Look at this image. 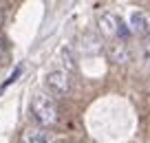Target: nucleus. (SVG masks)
Returning <instances> with one entry per match:
<instances>
[{
  "mask_svg": "<svg viewBox=\"0 0 150 143\" xmlns=\"http://www.w3.org/2000/svg\"><path fill=\"white\" fill-rule=\"evenodd\" d=\"M31 115L33 119L40 125H55L60 119V110H57V104L53 97L44 95V92H38L31 99Z\"/></svg>",
  "mask_w": 150,
  "mask_h": 143,
  "instance_id": "1",
  "label": "nucleus"
},
{
  "mask_svg": "<svg viewBox=\"0 0 150 143\" xmlns=\"http://www.w3.org/2000/svg\"><path fill=\"white\" fill-rule=\"evenodd\" d=\"M108 55H110V60L115 62V64H126V62H130V53H128V46L124 44V42H112V44H108Z\"/></svg>",
  "mask_w": 150,
  "mask_h": 143,
  "instance_id": "6",
  "label": "nucleus"
},
{
  "mask_svg": "<svg viewBox=\"0 0 150 143\" xmlns=\"http://www.w3.org/2000/svg\"><path fill=\"white\" fill-rule=\"evenodd\" d=\"M55 143H69V141H55Z\"/></svg>",
  "mask_w": 150,
  "mask_h": 143,
  "instance_id": "10",
  "label": "nucleus"
},
{
  "mask_svg": "<svg viewBox=\"0 0 150 143\" xmlns=\"http://www.w3.org/2000/svg\"><path fill=\"white\" fill-rule=\"evenodd\" d=\"M97 27L102 31V35L106 37H126V29H124V22L117 13H112V11H104L102 15L97 18Z\"/></svg>",
  "mask_w": 150,
  "mask_h": 143,
  "instance_id": "2",
  "label": "nucleus"
},
{
  "mask_svg": "<svg viewBox=\"0 0 150 143\" xmlns=\"http://www.w3.org/2000/svg\"><path fill=\"white\" fill-rule=\"evenodd\" d=\"M44 84H47V88L53 92V95H66V92L71 90V77L69 73H64V70H51V73L47 75V79H44Z\"/></svg>",
  "mask_w": 150,
  "mask_h": 143,
  "instance_id": "4",
  "label": "nucleus"
},
{
  "mask_svg": "<svg viewBox=\"0 0 150 143\" xmlns=\"http://www.w3.org/2000/svg\"><path fill=\"white\" fill-rule=\"evenodd\" d=\"M7 62V51H5V46L0 44V64H5Z\"/></svg>",
  "mask_w": 150,
  "mask_h": 143,
  "instance_id": "9",
  "label": "nucleus"
},
{
  "mask_svg": "<svg viewBox=\"0 0 150 143\" xmlns=\"http://www.w3.org/2000/svg\"><path fill=\"white\" fill-rule=\"evenodd\" d=\"M82 51H84V53H99V51H102V42H99V37L93 35V33H86V35L82 37Z\"/></svg>",
  "mask_w": 150,
  "mask_h": 143,
  "instance_id": "7",
  "label": "nucleus"
},
{
  "mask_svg": "<svg viewBox=\"0 0 150 143\" xmlns=\"http://www.w3.org/2000/svg\"><path fill=\"white\" fill-rule=\"evenodd\" d=\"M126 22L130 33H137V35H148L150 33V15L144 9H130Z\"/></svg>",
  "mask_w": 150,
  "mask_h": 143,
  "instance_id": "3",
  "label": "nucleus"
},
{
  "mask_svg": "<svg viewBox=\"0 0 150 143\" xmlns=\"http://www.w3.org/2000/svg\"><path fill=\"white\" fill-rule=\"evenodd\" d=\"M60 60H62V66H64V73H69V70L75 68L73 57H71V51H69V49H62V51H60Z\"/></svg>",
  "mask_w": 150,
  "mask_h": 143,
  "instance_id": "8",
  "label": "nucleus"
},
{
  "mask_svg": "<svg viewBox=\"0 0 150 143\" xmlns=\"http://www.w3.org/2000/svg\"><path fill=\"white\" fill-rule=\"evenodd\" d=\"M22 143H55V137L44 128H27L22 132Z\"/></svg>",
  "mask_w": 150,
  "mask_h": 143,
  "instance_id": "5",
  "label": "nucleus"
}]
</instances>
